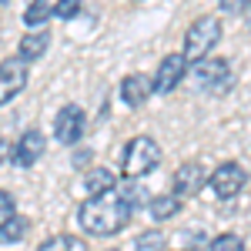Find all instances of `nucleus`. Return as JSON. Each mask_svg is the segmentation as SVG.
I'll use <instances>...</instances> for the list:
<instances>
[{"label":"nucleus","instance_id":"nucleus-18","mask_svg":"<svg viewBox=\"0 0 251 251\" xmlns=\"http://www.w3.org/2000/svg\"><path fill=\"white\" fill-rule=\"evenodd\" d=\"M37 251H87V248H84V241L74 238V234H54V238H47Z\"/></svg>","mask_w":251,"mask_h":251},{"label":"nucleus","instance_id":"nucleus-17","mask_svg":"<svg viewBox=\"0 0 251 251\" xmlns=\"http://www.w3.org/2000/svg\"><path fill=\"white\" fill-rule=\"evenodd\" d=\"M117 191L124 194V201H127L134 211L148 204V191H144V184H137V177H127L124 184H117Z\"/></svg>","mask_w":251,"mask_h":251},{"label":"nucleus","instance_id":"nucleus-4","mask_svg":"<svg viewBox=\"0 0 251 251\" xmlns=\"http://www.w3.org/2000/svg\"><path fill=\"white\" fill-rule=\"evenodd\" d=\"M248 184V171H245V164H238V161H225V164H218L208 177V188L214 191V198H221V201H228L234 194H241V188Z\"/></svg>","mask_w":251,"mask_h":251},{"label":"nucleus","instance_id":"nucleus-11","mask_svg":"<svg viewBox=\"0 0 251 251\" xmlns=\"http://www.w3.org/2000/svg\"><path fill=\"white\" fill-rule=\"evenodd\" d=\"M44 148H47V141L40 131H27V134H20L17 148H14V164L17 168H30V164H37L40 154H44Z\"/></svg>","mask_w":251,"mask_h":251},{"label":"nucleus","instance_id":"nucleus-12","mask_svg":"<svg viewBox=\"0 0 251 251\" xmlns=\"http://www.w3.org/2000/svg\"><path fill=\"white\" fill-rule=\"evenodd\" d=\"M47 47H50V34H47V30H27L24 40H20V57L30 64V60L44 57Z\"/></svg>","mask_w":251,"mask_h":251},{"label":"nucleus","instance_id":"nucleus-21","mask_svg":"<svg viewBox=\"0 0 251 251\" xmlns=\"http://www.w3.org/2000/svg\"><path fill=\"white\" fill-rule=\"evenodd\" d=\"M218 7H221V14H228V17H241V14L251 10V0H218Z\"/></svg>","mask_w":251,"mask_h":251},{"label":"nucleus","instance_id":"nucleus-1","mask_svg":"<svg viewBox=\"0 0 251 251\" xmlns=\"http://www.w3.org/2000/svg\"><path fill=\"white\" fill-rule=\"evenodd\" d=\"M134 208L124 201V194L117 191V184L104 194H91L84 204L77 208V225L87 234H97V238H107V234H117L121 228H127Z\"/></svg>","mask_w":251,"mask_h":251},{"label":"nucleus","instance_id":"nucleus-25","mask_svg":"<svg viewBox=\"0 0 251 251\" xmlns=\"http://www.w3.org/2000/svg\"><path fill=\"white\" fill-rule=\"evenodd\" d=\"M87 157H91V154H87V151H80V154L74 157V164H77V168H80V164H87Z\"/></svg>","mask_w":251,"mask_h":251},{"label":"nucleus","instance_id":"nucleus-2","mask_svg":"<svg viewBox=\"0 0 251 251\" xmlns=\"http://www.w3.org/2000/svg\"><path fill=\"white\" fill-rule=\"evenodd\" d=\"M218 40H221V20L214 17V14L198 17L191 27H188V34H184V57H188V64L208 57Z\"/></svg>","mask_w":251,"mask_h":251},{"label":"nucleus","instance_id":"nucleus-6","mask_svg":"<svg viewBox=\"0 0 251 251\" xmlns=\"http://www.w3.org/2000/svg\"><path fill=\"white\" fill-rule=\"evenodd\" d=\"M194 80L204 91H225L231 84V67L221 57H201V60H194Z\"/></svg>","mask_w":251,"mask_h":251},{"label":"nucleus","instance_id":"nucleus-15","mask_svg":"<svg viewBox=\"0 0 251 251\" xmlns=\"http://www.w3.org/2000/svg\"><path fill=\"white\" fill-rule=\"evenodd\" d=\"M50 17H54V0H30V7L24 10L27 27H44Z\"/></svg>","mask_w":251,"mask_h":251},{"label":"nucleus","instance_id":"nucleus-16","mask_svg":"<svg viewBox=\"0 0 251 251\" xmlns=\"http://www.w3.org/2000/svg\"><path fill=\"white\" fill-rule=\"evenodd\" d=\"M27 234V218L24 214H14L0 225V245H17L20 238Z\"/></svg>","mask_w":251,"mask_h":251},{"label":"nucleus","instance_id":"nucleus-26","mask_svg":"<svg viewBox=\"0 0 251 251\" xmlns=\"http://www.w3.org/2000/svg\"><path fill=\"white\" fill-rule=\"evenodd\" d=\"M104 251H117V248H104Z\"/></svg>","mask_w":251,"mask_h":251},{"label":"nucleus","instance_id":"nucleus-8","mask_svg":"<svg viewBox=\"0 0 251 251\" xmlns=\"http://www.w3.org/2000/svg\"><path fill=\"white\" fill-rule=\"evenodd\" d=\"M184 74H188V57L184 54L161 57V64H157V71H154V91L157 94H171L174 87L184 80Z\"/></svg>","mask_w":251,"mask_h":251},{"label":"nucleus","instance_id":"nucleus-23","mask_svg":"<svg viewBox=\"0 0 251 251\" xmlns=\"http://www.w3.org/2000/svg\"><path fill=\"white\" fill-rule=\"evenodd\" d=\"M17 214V204H14V194L10 191H0V225L7 221V218H14Z\"/></svg>","mask_w":251,"mask_h":251},{"label":"nucleus","instance_id":"nucleus-3","mask_svg":"<svg viewBox=\"0 0 251 251\" xmlns=\"http://www.w3.org/2000/svg\"><path fill=\"white\" fill-rule=\"evenodd\" d=\"M161 164V148H157L154 137H134V141H127V148H124V154H121V168L127 177H144V174H151Z\"/></svg>","mask_w":251,"mask_h":251},{"label":"nucleus","instance_id":"nucleus-10","mask_svg":"<svg viewBox=\"0 0 251 251\" xmlns=\"http://www.w3.org/2000/svg\"><path fill=\"white\" fill-rule=\"evenodd\" d=\"M151 94H154V80L148 74H127L121 80V100L127 107H144Z\"/></svg>","mask_w":251,"mask_h":251},{"label":"nucleus","instance_id":"nucleus-20","mask_svg":"<svg viewBox=\"0 0 251 251\" xmlns=\"http://www.w3.org/2000/svg\"><path fill=\"white\" fill-rule=\"evenodd\" d=\"M211 251H245V241H241L238 234L225 231V234H218V238L211 241Z\"/></svg>","mask_w":251,"mask_h":251},{"label":"nucleus","instance_id":"nucleus-19","mask_svg":"<svg viewBox=\"0 0 251 251\" xmlns=\"http://www.w3.org/2000/svg\"><path fill=\"white\" fill-rule=\"evenodd\" d=\"M134 251H164V234H161V231H144V234H137Z\"/></svg>","mask_w":251,"mask_h":251},{"label":"nucleus","instance_id":"nucleus-9","mask_svg":"<svg viewBox=\"0 0 251 251\" xmlns=\"http://www.w3.org/2000/svg\"><path fill=\"white\" fill-rule=\"evenodd\" d=\"M174 194L184 201V198H194V194L204 188V168L198 161H184L177 171H174V181H171Z\"/></svg>","mask_w":251,"mask_h":251},{"label":"nucleus","instance_id":"nucleus-7","mask_svg":"<svg viewBox=\"0 0 251 251\" xmlns=\"http://www.w3.org/2000/svg\"><path fill=\"white\" fill-rule=\"evenodd\" d=\"M84 127H87V114L80 111L77 104L60 107L57 117H54V137H57L60 144H77L80 134H84Z\"/></svg>","mask_w":251,"mask_h":251},{"label":"nucleus","instance_id":"nucleus-5","mask_svg":"<svg viewBox=\"0 0 251 251\" xmlns=\"http://www.w3.org/2000/svg\"><path fill=\"white\" fill-rule=\"evenodd\" d=\"M30 80V67L24 57H10V60H0V107L10 104L14 97L27 87Z\"/></svg>","mask_w":251,"mask_h":251},{"label":"nucleus","instance_id":"nucleus-13","mask_svg":"<svg viewBox=\"0 0 251 251\" xmlns=\"http://www.w3.org/2000/svg\"><path fill=\"white\" fill-rule=\"evenodd\" d=\"M148 211H151V218L154 221H168V218H174V214L181 211V198L177 194H157V198H151L148 201Z\"/></svg>","mask_w":251,"mask_h":251},{"label":"nucleus","instance_id":"nucleus-22","mask_svg":"<svg viewBox=\"0 0 251 251\" xmlns=\"http://www.w3.org/2000/svg\"><path fill=\"white\" fill-rule=\"evenodd\" d=\"M54 14L60 20H71L80 14V0H54Z\"/></svg>","mask_w":251,"mask_h":251},{"label":"nucleus","instance_id":"nucleus-24","mask_svg":"<svg viewBox=\"0 0 251 251\" xmlns=\"http://www.w3.org/2000/svg\"><path fill=\"white\" fill-rule=\"evenodd\" d=\"M7 154H10V144H7V141H3V137H0V164H3V161H7Z\"/></svg>","mask_w":251,"mask_h":251},{"label":"nucleus","instance_id":"nucleus-14","mask_svg":"<svg viewBox=\"0 0 251 251\" xmlns=\"http://www.w3.org/2000/svg\"><path fill=\"white\" fill-rule=\"evenodd\" d=\"M114 184H117V174L111 171V168H94V171L84 177L87 194H104V191H111Z\"/></svg>","mask_w":251,"mask_h":251}]
</instances>
